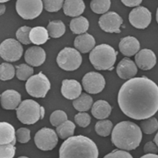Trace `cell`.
Segmentation results:
<instances>
[{"label":"cell","mask_w":158,"mask_h":158,"mask_svg":"<svg viewBox=\"0 0 158 158\" xmlns=\"http://www.w3.org/2000/svg\"><path fill=\"white\" fill-rule=\"evenodd\" d=\"M118 102L129 118L137 120L151 118L158 110V86L146 77L130 79L121 87Z\"/></svg>","instance_id":"cell-1"},{"label":"cell","mask_w":158,"mask_h":158,"mask_svg":"<svg viewBox=\"0 0 158 158\" xmlns=\"http://www.w3.org/2000/svg\"><path fill=\"white\" fill-rule=\"evenodd\" d=\"M99 151L90 138L79 135L65 140L59 150V158H98Z\"/></svg>","instance_id":"cell-2"},{"label":"cell","mask_w":158,"mask_h":158,"mask_svg":"<svg viewBox=\"0 0 158 158\" xmlns=\"http://www.w3.org/2000/svg\"><path fill=\"white\" fill-rule=\"evenodd\" d=\"M143 138L141 128L134 123L122 121L117 123L111 134L112 143L125 151L135 150L140 145Z\"/></svg>","instance_id":"cell-3"},{"label":"cell","mask_w":158,"mask_h":158,"mask_svg":"<svg viewBox=\"0 0 158 158\" xmlns=\"http://www.w3.org/2000/svg\"><path fill=\"white\" fill-rule=\"evenodd\" d=\"M117 53L109 45L101 44L95 47L90 54V62L98 70H111L117 60Z\"/></svg>","instance_id":"cell-4"},{"label":"cell","mask_w":158,"mask_h":158,"mask_svg":"<svg viewBox=\"0 0 158 158\" xmlns=\"http://www.w3.org/2000/svg\"><path fill=\"white\" fill-rule=\"evenodd\" d=\"M17 117L23 124H34L42 119L45 114L44 108L32 99H26L16 109Z\"/></svg>","instance_id":"cell-5"},{"label":"cell","mask_w":158,"mask_h":158,"mask_svg":"<svg viewBox=\"0 0 158 158\" xmlns=\"http://www.w3.org/2000/svg\"><path fill=\"white\" fill-rule=\"evenodd\" d=\"M25 86L30 95L37 98H43L51 88V83L45 75L41 72L28 79Z\"/></svg>","instance_id":"cell-6"},{"label":"cell","mask_w":158,"mask_h":158,"mask_svg":"<svg viewBox=\"0 0 158 158\" xmlns=\"http://www.w3.org/2000/svg\"><path fill=\"white\" fill-rule=\"evenodd\" d=\"M58 66L63 70L72 71L79 68L82 63V57L79 51L70 47H65L57 57Z\"/></svg>","instance_id":"cell-7"},{"label":"cell","mask_w":158,"mask_h":158,"mask_svg":"<svg viewBox=\"0 0 158 158\" xmlns=\"http://www.w3.org/2000/svg\"><path fill=\"white\" fill-rule=\"evenodd\" d=\"M43 6L42 0H17L16 10L23 19H32L41 15Z\"/></svg>","instance_id":"cell-8"},{"label":"cell","mask_w":158,"mask_h":158,"mask_svg":"<svg viewBox=\"0 0 158 158\" xmlns=\"http://www.w3.org/2000/svg\"><path fill=\"white\" fill-rule=\"evenodd\" d=\"M34 142L39 149L44 151H50L57 145L58 135L53 129L45 127L36 133Z\"/></svg>","instance_id":"cell-9"},{"label":"cell","mask_w":158,"mask_h":158,"mask_svg":"<svg viewBox=\"0 0 158 158\" xmlns=\"http://www.w3.org/2000/svg\"><path fill=\"white\" fill-rule=\"evenodd\" d=\"M23 48L20 43L14 39L5 40L0 45V55L5 61L14 62L22 56Z\"/></svg>","instance_id":"cell-10"},{"label":"cell","mask_w":158,"mask_h":158,"mask_svg":"<svg viewBox=\"0 0 158 158\" xmlns=\"http://www.w3.org/2000/svg\"><path fill=\"white\" fill-rule=\"evenodd\" d=\"M105 78L97 72L87 73L82 79L83 86L89 94H94L100 93L105 88Z\"/></svg>","instance_id":"cell-11"},{"label":"cell","mask_w":158,"mask_h":158,"mask_svg":"<svg viewBox=\"0 0 158 158\" xmlns=\"http://www.w3.org/2000/svg\"><path fill=\"white\" fill-rule=\"evenodd\" d=\"M151 13L144 6H139L133 9L129 15L131 24L135 27L143 29L147 27L151 23Z\"/></svg>","instance_id":"cell-12"},{"label":"cell","mask_w":158,"mask_h":158,"mask_svg":"<svg viewBox=\"0 0 158 158\" xmlns=\"http://www.w3.org/2000/svg\"><path fill=\"white\" fill-rule=\"evenodd\" d=\"M99 25L104 31L109 33H119L122 18L117 13L109 12L103 15L99 19Z\"/></svg>","instance_id":"cell-13"},{"label":"cell","mask_w":158,"mask_h":158,"mask_svg":"<svg viewBox=\"0 0 158 158\" xmlns=\"http://www.w3.org/2000/svg\"><path fill=\"white\" fill-rule=\"evenodd\" d=\"M135 61L140 69L143 70H150L156 64V56L152 50L143 49L136 54Z\"/></svg>","instance_id":"cell-14"},{"label":"cell","mask_w":158,"mask_h":158,"mask_svg":"<svg viewBox=\"0 0 158 158\" xmlns=\"http://www.w3.org/2000/svg\"><path fill=\"white\" fill-rule=\"evenodd\" d=\"M61 91L65 98L73 100L81 95L82 88L80 83L76 80L66 79L62 81Z\"/></svg>","instance_id":"cell-15"},{"label":"cell","mask_w":158,"mask_h":158,"mask_svg":"<svg viewBox=\"0 0 158 158\" xmlns=\"http://www.w3.org/2000/svg\"><path fill=\"white\" fill-rule=\"evenodd\" d=\"M46 59L45 51L39 46L30 47L25 54V60L27 64L33 67H38L44 64Z\"/></svg>","instance_id":"cell-16"},{"label":"cell","mask_w":158,"mask_h":158,"mask_svg":"<svg viewBox=\"0 0 158 158\" xmlns=\"http://www.w3.org/2000/svg\"><path fill=\"white\" fill-rule=\"evenodd\" d=\"M1 105L7 110L16 109L21 103V95L15 90H7L1 95Z\"/></svg>","instance_id":"cell-17"},{"label":"cell","mask_w":158,"mask_h":158,"mask_svg":"<svg viewBox=\"0 0 158 158\" xmlns=\"http://www.w3.org/2000/svg\"><path fill=\"white\" fill-rule=\"evenodd\" d=\"M138 69L134 62L130 58H123L118 64L117 73L121 79H132L137 74Z\"/></svg>","instance_id":"cell-18"},{"label":"cell","mask_w":158,"mask_h":158,"mask_svg":"<svg viewBox=\"0 0 158 158\" xmlns=\"http://www.w3.org/2000/svg\"><path fill=\"white\" fill-rule=\"evenodd\" d=\"M119 46L123 55L131 56L138 52L140 49V44L136 38L128 36L122 39Z\"/></svg>","instance_id":"cell-19"},{"label":"cell","mask_w":158,"mask_h":158,"mask_svg":"<svg viewBox=\"0 0 158 158\" xmlns=\"http://www.w3.org/2000/svg\"><path fill=\"white\" fill-rule=\"evenodd\" d=\"M96 41L89 33H85L77 36L74 40L75 48L82 53H86L94 48Z\"/></svg>","instance_id":"cell-20"},{"label":"cell","mask_w":158,"mask_h":158,"mask_svg":"<svg viewBox=\"0 0 158 158\" xmlns=\"http://www.w3.org/2000/svg\"><path fill=\"white\" fill-rule=\"evenodd\" d=\"M15 128L10 123L5 122L0 123V145L12 144L16 142Z\"/></svg>","instance_id":"cell-21"},{"label":"cell","mask_w":158,"mask_h":158,"mask_svg":"<svg viewBox=\"0 0 158 158\" xmlns=\"http://www.w3.org/2000/svg\"><path fill=\"white\" fill-rule=\"evenodd\" d=\"M85 6L83 0H65L63 10L66 15L79 17L84 12Z\"/></svg>","instance_id":"cell-22"},{"label":"cell","mask_w":158,"mask_h":158,"mask_svg":"<svg viewBox=\"0 0 158 158\" xmlns=\"http://www.w3.org/2000/svg\"><path fill=\"white\" fill-rule=\"evenodd\" d=\"M112 107L105 100H97L93 105L92 113L98 119L103 120L108 118L111 113Z\"/></svg>","instance_id":"cell-23"},{"label":"cell","mask_w":158,"mask_h":158,"mask_svg":"<svg viewBox=\"0 0 158 158\" xmlns=\"http://www.w3.org/2000/svg\"><path fill=\"white\" fill-rule=\"evenodd\" d=\"M49 33L47 29L42 27L32 28L30 32L31 42L36 45H41L45 43L49 40Z\"/></svg>","instance_id":"cell-24"},{"label":"cell","mask_w":158,"mask_h":158,"mask_svg":"<svg viewBox=\"0 0 158 158\" xmlns=\"http://www.w3.org/2000/svg\"><path fill=\"white\" fill-rule=\"evenodd\" d=\"M89 27V21L83 16L77 17L73 19L70 23V30L74 34L81 35L85 33Z\"/></svg>","instance_id":"cell-25"},{"label":"cell","mask_w":158,"mask_h":158,"mask_svg":"<svg viewBox=\"0 0 158 158\" xmlns=\"http://www.w3.org/2000/svg\"><path fill=\"white\" fill-rule=\"evenodd\" d=\"M92 98L91 96L83 93L79 97L74 99L73 106L76 110L80 112L88 111L92 106Z\"/></svg>","instance_id":"cell-26"},{"label":"cell","mask_w":158,"mask_h":158,"mask_svg":"<svg viewBox=\"0 0 158 158\" xmlns=\"http://www.w3.org/2000/svg\"><path fill=\"white\" fill-rule=\"evenodd\" d=\"M76 125L71 121L67 120L56 128V133L61 139H67L73 136Z\"/></svg>","instance_id":"cell-27"},{"label":"cell","mask_w":158,"mask_h":158,"mask_svg":"<svg viewBox=\"0 0 158 158\" xmlns=\"http://www.w3.org/2000/svg\"><path fill=\"white\" fill-rule=\"evenodd\" d=\"M47 30L50 37L56 39L64 35L66 31V26L61 20H53L49 23Z\"/></svg>","instance_id":"cell-28"},{"label":"cell","mask_w":158,"mask_h":158,"mask_svg":"<svg viewBox=\"0 0 158 158\" xmlns=\"http://www.w3.org/2000/svg\"><path fill=\"white\" fill-rule=\"evenodd\" d=\"M113 129V123L109 120H102L96 123L95 131L101 136L107 137L111 134Z\"/></svg>","instance_id":"cell-29"},{"label":"cell","mask_w":158,"mask_h":158,"mask_svg":"<svg viewBox=\"0 0 158 158\" xmlns=\"http://www.w3.org/2000/svg\"><path fill=\"white\" fill-rule=\"evenodd\" d=\"M140 126L141 130L145 134H152L157 131L158 121L156 118L151 117L141 122Z\"/></svg>","instance_id":"cell-30"},{"label":"cell","mask_w":158,"mask_h":158,"mask_svg":"<svg viewBox=\"0 0 158 158\" xmlns=\"http://www.w3.org/2000/svg\"><path fill=\"white\" fill-rule=\"evenodd\" d=\"M110 0H92L90 4L93 12L97 14H103L110 8Z\"/></svg>","instance_id":"cell-31"},{"label":"cell","mask_w":158,"mask_h":158,"mask_svg":"<svg viewBox=\"0 0 158 158\" xmlns=\"http://www.w3.org/2000/svg\"><path fill=\"white\" fill-rule=\"evenodd\" d=\"M16 75L17 77L20 81H26L32 77L33 74V69L26 64H21L16 66Z\"/></svg>","instance_id":"cell-32"},{"label":"cell","mask_w":158,"mask_h":158,"mask_svg":"<svg viewBox=\"0 0 158 158\" xmlns=\"http://www.w3.org/2000/svg\"><path fill=\"white\" fill-rule=\"evenodd\" d=\"M15 68L12 64L8 63H2L0 66V79L2 81L11 80L15 77Z\"/></svg>","instance_id":"cell-33"},{"label":"cell","mask_w":158,"mask_h":158,"mask_svg":"<svg viewBox=\"0 0 158 158\" xmlns=\"http://www.w3.org/2000/svg\"><path fill=\"white\" fill-rule=\"evenodd\" d=\"M31 28L28 26H23L19 28L16 32V37L18 40L22 44L28 45L31 43L29 38Z\"/></svg>","instance_id":"cell-34"},{"label":"cell","mask_w":158,"mask_h":158,"mask_svg":"<svg viewBox=\"0 0 158 158\" xmlns=\"http://www.w3.org/2000/svg\"><path fill=\"white\" fill-rule=\"evenodd\" d=\"M67 115L65 111L62 110H56L51 114L50 121L53 126L57 127L67 120Z\"/></svg>","instance_id":"cell-35"},{"label":"cell","mask_w":158,"mask_h":158,"mask_svg":"<svg viewBox=\"0 0 158 158\" xmlns=\"http://www.w3.org/2000/svg\"><path fill=\"white\" fill-rule=\"evenodd\" d=\"M45 9L49 12L59 11L64 4V0H42Z\"/></svg>","instance_id":"cell-36"},{"label":"cell","mask_w":158,"mask_h":158,"mask_svg":"<svg viewBox=\"0 0 158 158\" xmlns=\"http://www.w3.org/2000/svg\"><path fill=\"white\" fill-rule=\"evenodd\" d=\"M12 144L0 145V158H13L15 155L16 148Z\"/></svg>","instance_id":"cell-37"},{"label":"cell","mask_w":158,"mask_h":158,"mask_svg":"<svg viewBox=\"0 0 158 158\" xmlns=\"http://www.w3.org/2000/svg\"><path fill=\"white\" fill-rule=\"evenodd\" d=\"M74 119L75 122L80 127L85 128L91 123V117L86 112H80L75 115Z\"/></svg>","instance_id":"cell-38"},{"label":"cell","mask_w":158,"mask_h":158,"mask_svg":"<svg viewBox=\"0 0 158 158\" xmlns=\"http://www.w3.org/2000/svg\"><path fill=\"white\" fill-rule=\"evenodd\" d=\"M30 132L28 128H19L16 132V140L21 143H28L31 139Z\"/></svg>","instance_id":"cell-39"},{"label":"cell","mask_w":158,"mask_h":158,"mask_svg":"<svg viewBox=\"0 0 158 158\" xmlns=\"http://www.w3.org/2000/svg\"><path fill=\"white\" fill-rule=\"evenodd\" d=\"M104 158H133L132 156L127 151L123 150L115 149L106 155Z\"/></svg>","instance_id":"cell-40"},{"label":"cell","mask_w":158,"mask_h":158,"mask_svg":"<svg viewBox=\"0 0 158 158\" xmlns=\"http://www.w3.org/2000/svg\"><path fill=\"white\" fill-rule=\"evenodd\" d=\"M143 150L146 154H157L158 153V147L155 142H148L144 146Z\"/></svg>","instance_id":"cell-41"},{"label":"cell","mask_w":158,"mask_h":158,"mask_svg":"<svg viewBox=\"0 0 158 158\" xmlns=\"http://www.w3.org/2000/svg\"><path fill=\"white\" fill-rule=\"evenodd\" d=\"M122 2L126 6L132 7L139 5L143 0H121Z\"/></svg>","instance_id":"cell-42"},{"label":"cell","mask_w":158,"mask_h":158,"mask_svg":"<svg viewBox=\"0 0 158 158\" xmlns=\"http://www.w3.org/2000/svg\"><path fill=\"white\" fill-rule=\"evenodd\" d=\"M140 158H158L157 154H146Z\"/></svg>","instance_id":"cell-43"},{"label":"cell","mask_w":158,"mask_h":158,"mask_svg":"<svg viewBox=\"0 0 158 158\" xmlns=\"http://www.w3.org/2000/svg\"><path fill=\"white\" fill-rule=\"evenodd\" d=\"M6 7L5 5L3 4H1L0 5V15H2L3 14H4L5 12L6 11Z\"/></svg>","instance_id":"cell-44"},{"label":"cell","mask_w":158,"mask_h":158,"mask_svg":"<svg viewBox=\"0 0 158 158\" xmlns=\"http://www.w3.org/2000/svg\"><path fill=\"white\" fill-rule=\"evenodd\" d=\"M154 142L156 143V144L158 147V132L156 135V136H155V138H154Z\"/></svg>","instance_id":"cell-45"},{"label":"cell","mask_w":158,"mask_h":158,"mask_svg":"<svg viewBox=\"0 0 158 158\" xmlns=\"http://www.w3.org/2000/svg\"><path fill=\"white\" fill-rule=\"evenodd\" d=\"M9 1H10V0H0V2H1V3H2L6 2Z\"/></svg>","instance_id":"cell-46"},{"label":"cell","mask_w":158,"mask_h":158,"mask_svg":"<svg viewBox=\"0 0 158 158\" xmlns=\"http://www.w3.org/2000/svg\"><path fill=\"white\" fill-rule=\"evenodd\" d=\"M156 19H157V22L158 23V8L157 9V13H156Z\"/></svg>","instance_id":"cell-47"},{"label":"cell","mask_w":158,"mask_h":158,"mask_svg":"<svg viewBox=\"0 0 158 158\" xmlns=\"http://www.w3.org/2000/svg\"><path fill=\"white\" fill-rule=\"evenodd\" d=\"M18 158H29L27 157H26V156H20V157H19Z\"/></svg>","instance_id":"cell-48"}]
</instances>
